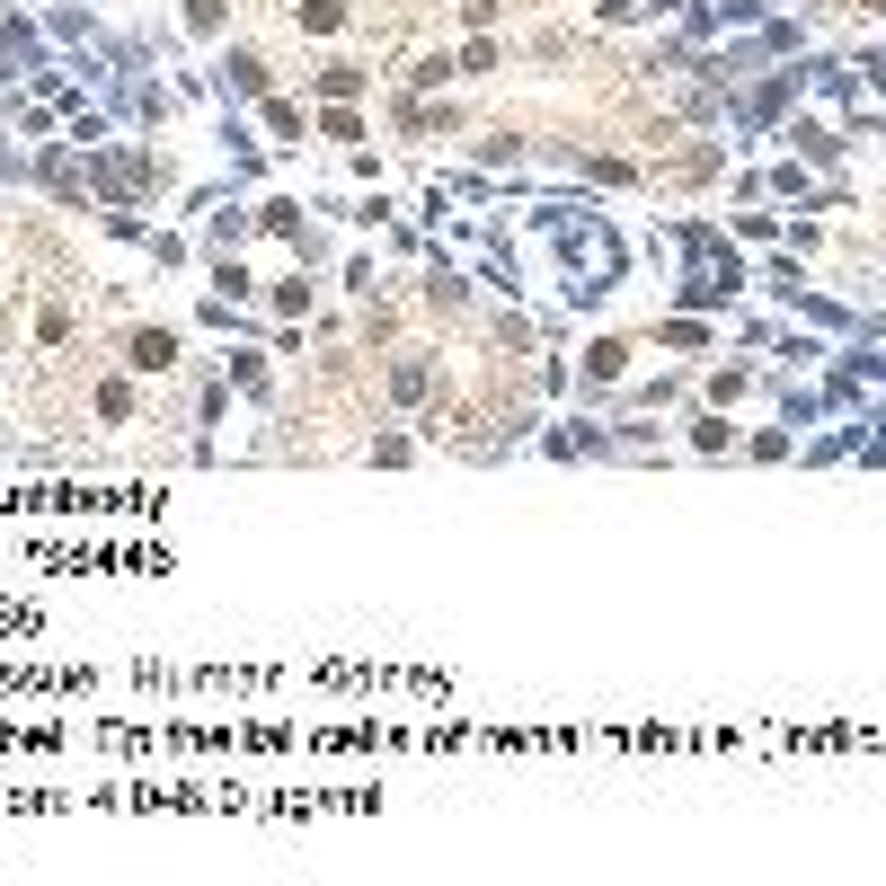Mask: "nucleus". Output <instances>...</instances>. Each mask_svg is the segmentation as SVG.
Segmentation results:
<instances>
[{
    "mask_svg": "<svg viewBox=\"0 0 886 886\" xmlns=\"http://www.w3.org/2000/svg\"><path fill=\"white\" fill-rule=\"evenodd\" d=\"M169 355H178V337H169V328H142V337H133V364H142V373H160Z\"/></svg>",
    "mask_w": 886,
    "mask_h": 886,
    "instance_id": "1",
    "label": "nucleus"
}]
</instances>
